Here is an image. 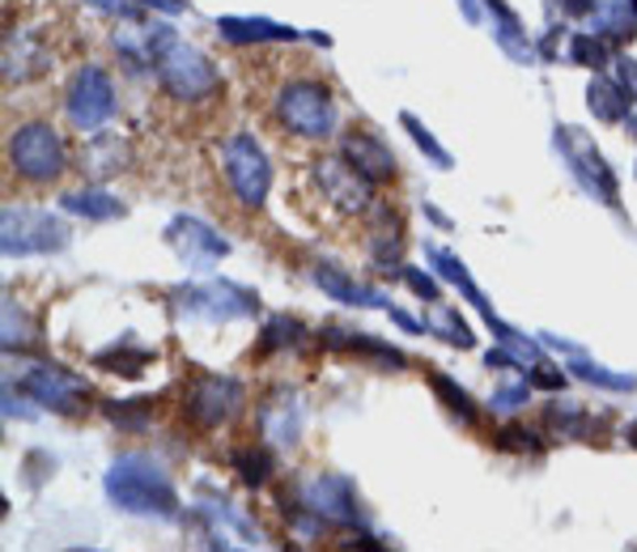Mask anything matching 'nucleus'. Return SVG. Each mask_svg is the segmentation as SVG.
Returning a JSON list of instances; mask_svg holds the SVG:
<instances>
[{"label": "nucleus", "mask_w": 637, "mask_h": 552, "mask_svg": "<svg viewBox=\"0 0 637 552\" xmlns=\"http://www.w3.org/2000/svg\"><path fill=\"white\" fill-rule=\"evenodd\" d=\"M13 158L26 166L39 162V170H52L56 174V145H52V132H43V128H30V132H22V140L13 145Z\"/></svg>", "instance_id": "f257e3e1"}]
</instances>
